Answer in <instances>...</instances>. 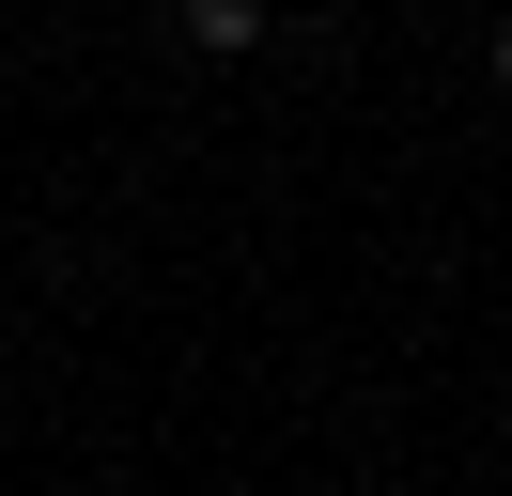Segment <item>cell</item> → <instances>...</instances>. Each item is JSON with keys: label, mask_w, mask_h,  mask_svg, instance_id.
I'll list each match as a JSON object with an SVG mask.
<instances>
[{"label": "cell", "mask_w": 512, "mask_h": 496, "mask_svg": "<svg viewBox=\"0 0 512 496\" xmlns=\"http://www.w3.org/2000/svg\"><path fill=\"white\" fill-rule=\"evenodd\" d=\"M171 31H187L202 62H249L264 31H280V0H171Z\"/></svg>", "instance_id": "cell-1"}, {"label": "cell", "mask_w": 512, "mask_h": 496, "mask_svg": "<svg viewBox=\"0 0 512 496\" xmlns=\"http://www.w3.org/2000/svg\"><path fill=\"white\" fill-rule=\"evenodd\" d=\"M497 93H512V31H497Z\"/></svg>", "instance_id": "cell-2"}]
</instances>
